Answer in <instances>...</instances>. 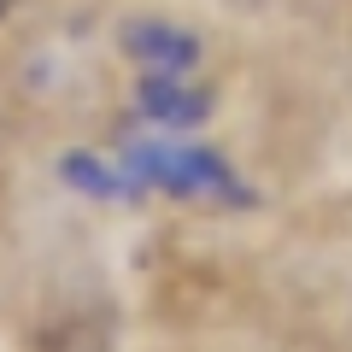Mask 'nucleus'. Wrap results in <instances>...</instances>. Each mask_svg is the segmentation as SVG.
Returning <instances> with one entry per match:
<instances>
[{"label":"nucleus","mask_w":352,"mask_h":352,"mask_svg":"<svg viewBox=\"0 0 352 352\" xmlns=\"http://www.w3.org/2000/svg\"><path fill=\"white\" fill-rule=\"evenodd\" d=\"M18 12V0H0V24H6V18H12Z\"/></svg>","instance_id":"1"}]
</instances>
